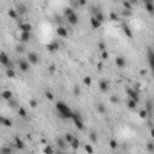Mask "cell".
<instances>
[{
    "label": "cell",
    "mask_w": 154,
    "mask_h": 154,
    "mask_svg": "<svg viewBox=\"0 0 154 154\" xmlns=\"http://www.w3.org/2000/svg\"><path fill=\"white\" fill-rule=\"evenodd\" d=\"M55 108H57V111L60 113V116L63 118H65V119H71L72 118V113H73V112L69 108V106H67L65 102L58 101L57 105H55Z\"/></svg>",
    "instance_id": "cell-1"
},
{
    "label": "cell",
    "mask_w": 154,
    "mask_h": 154,
    "mask_svg": "<svg viewBox=\"0 0 154 154\" xmlns=\"http://www.w3.org/2000/svg\"><path fill=\"white\" fill-rule=\"evenodd\" d=\"M127 94H128V96L130 98V100H134L136 104H138V101H140V95H138L137 90L131 89V88H127Z\"/></svg>",
    "instance_id": "cell-2"
},
{
    "label": "cell",
    "mask_w": 154,
    "mask_h": 154,
    "mask_svg": "<svg viewBox=\"0 0 154 154\" xmlns=\"http://www.w3.org/2000/svg\"><path fill=\"white\" fill-rule=\"evenodd\" d=\"M28 60L30 64H33V65H36L38 63V55L36 53H34V52H29L28 53Z\"/></svg>",
    "instance_id": "cell-3"
},
{
    "label": "cell",
    "mask_w": 154,
    "mask_h": 154,
    "mask_svg": "<svg viewBox=\"0 0 154 154\" xmlns=\"http://www.w3.org/2000/svg\"><path fill=\"white\" fill-rule=\"evenodd\" d=\"M9 63H10V58H9V55L6 54L5 52H0V64L1 65H5L7 66L9 65Z\"/></svg>",
    "instance_id": "cell-4"
},
{
    "label": "cell",
    "mask_w": 154,
    "mask_h": 154,
    "mask_svg": "<svg viewBox=\"0 0 154 154\" xmlns=\"http://www.w3.org/2000/svg\"><path fill=\"white\" fill-rule=\"evenodd\" d=\"M18 67H19V70L23 72H28L29 71V69H30V66H29V63L25 60H19L18 61Z\"/></svg>",
    "instance_id": "cell-5"
},
{
    "label": "cell",
    "mask_w": 154,
    "mask_h": 154,
    "mask_svg": "<svg viewBox=\"0 0 154 154\" xmlns=\"http://www.w3.org/2000/svg\"><path fill=\"white\" fill-rule=\"evenodd\" d=\"M19 29H21V31H24V33H30V30L33 29V25L29 22H24L19 24Z\"/></svg>",
    "instance_id": "cell-6"
},
{
    "label": "cell",
    "mask_w": 154,
    "mask_h": 154,
    "mask_svg": "<svg viewBox=\"0 0 154 154\" xmlns=\"http://www.w3.org/2000/svg\"><path fill=\"white\" fill-rule=\"evenodd\" d=\"M144 110L147 111V114H148V117L150 118L152 114H153V102H152L150 99H148L146 101V108H144Z\"/></svg>",
    "instance_id": "cell-7"
},
{
    "label": "cell",
    "mask_w": 154,
    "mask_h": 154,
    "mask_svg": "<svg viewBox=\"0 0 154 154\" xmlns=\"http://www.w3.org/2000/svg\"><path fill=\"white\" fill-rule=\"evenodd\" d=\"M67 22L70 23L71 25H76V24H78V16L73 12L72 15H70V16L67 17Z\"/></svg>",
    "instance_id": "cell-8"
},
{
    "label": "cell",
    "mask_w": 154,
    "mask_h": 154,
    "mask_svg": "<svg viewBox=\"0 0 154 154\" xmlns=\"http://www.w3.org/2000/svg\"><path fill=\"white\" fill-rule=\"evenodd\" d=\"M57 146H58V148L60 149V150H64V149L67 147V143H66V141L64 138L58 137L57 138Z\"/></svg>",
    "instance_id": "cell-9"
},
{
    "label": "cell",
    "mask_w": 154,
    "mask_h": 154,
    "mask_svg": "<svg viewBox=\"0 0 154 154\" xmlns=\"http://www.w3.org/2000/svg\"><path fill=\"white\" fill-rule=\"evenodd\" d=\"M31 38V35L30 33H24V31H21V35H19V40L22 42H29Z\"/></svg>",
    "instance_id": "cell-10"
},
{
    "label": "cell",
    "mask_w": 154,
    "mask_h": 154,
    "mask_svg": "<svg viewBox=\"0 0 154 154\" xmlns=\"http://www.w3.org/2000/svg\"><path fill=\"white\" fill-rule=\"evenodd\" d=\"M57 34H58L60 37H67V35H69L67 29L64 28V27H58V29H57Z\"/></svg>",
    "instance_id": "cell-11"
},
{
    "label": "cell",
    "mask_w": 154,
    "mask_h": 154,
    "mask_svg": "<svg viewBox=\"0 0 154 154\" xmlns=\"http://www.w3.org/2000/svg\"><path fill=\"white\" fill-rule=\"evenodd\" d=\"M147 57H148L149 66L154 67V53H153V51H152V48H148V54H147Z\"/></svg>",
    "instance_id": "cell-12"
},
{
    "label": "cell",
    "mask_w": 154,
    "mask_h": 154,
    "mask_svg": "<svg viewBox=\"0 0 154 154\" xmlns=\"http://www.w3.org/2000/svg\"><path fill=\"white\" fill-rule=\"evenodd\" d=\"M12 96H13V94H12L11 90H4L3 93H1V98L6 101H9V100L12 99Z\"/></svg>",
    "instance_id": "cell-13"
},
{
    "label": "cell",
    "mask_w": 154,
    "mask_h": 154,
    "mask_svg": "<svg viewBox=\"0 0 154 154\" xmlns=\"http://www.w3.org/2000/svg\"><path fill=\"white\" fill-rule=\"evenodd\" d=\"M116 64H117L118 67H124V66L127 65L125 58H123V57H117V58H116Z\"/></svg>",
    "instance_id": "cell-14"
},
{
    "label": "cell",
    "mask_w": 154,
    "mask_h": 154,
    "mask_svg": "<svg viewBox=\"0 0 154 154\" xmlns=\"http://www.w3.org/2000/svg\"><path fill=\"white\" fill-rule=\"evenodd\" d=\"M146 10L152 15L154 12V5H153V1L152 0H146Z\"/></svg>",
    "instance_id": "cell-15"
},
{
    "label": "cell",
    "mask_w": 154,
    "mask_h": 154,
    "mask_svg": "<svg viewBox=\"0 0 154 154\" xmlns=\"http://www.w3.org/2000/svg\"><path fill=\"white\" fill-rule=\"evenodd\" d=\"M99 88H100V90L101 92H104V93H106L107 90H108V83L106 82V81H100V83H99Z\"/></svg>",
    "instance_id": "cell-16"
},
{
    "label": "cell",
    "mask_w": 154,
    "mask_h": 154,
    "mask_svg": "<svg viewBox=\"0 0 154 154\" xmlns=\"http://www.w3.org/2000/svg\"><path fill=\"white\" fill-rule=\"evenodd\" d=\"M94 18H95V19H96V21H98V22L99 23H102L105 21V16H104V13H102V12H100V11H98L96 12V13H94Z\"/></svg>",
    "instance_id": "cell-17"
},
{
    "label": "cell",
    "mask_w": 154,
    "mask_h": 154,
    "mask_svg": "<svg viewBox=\"0 0 154 154\" xmlns=\"http://www.w3.org/2000/svg\"><path fill=\"white\" fill-rule=\"evenodd\" d=\"M123 31H124V34L127 35L128 37H132V31H131V29L129 28V25L128 24H123Z\"/></svg>",
    "instance_id": "cell-18"
},
{
    "label": "cell",
    "mask_w": 154,
    "mask_h": 154,
    "mask_svg": "<svg viewBox=\"0 0 154 154\" xmlns=\"http://www.w3.org/2000/svg\"><path fill=\"white\" fill-rule=\"evenodd\" d=\"M15 142H16V148L17 149H23L24 147H25V146H24V142H23V141L19 137H16Z\"/></svg>",
    "instance_id": "cell-19"
},
{
    "label": "cell",
    "mask_w": 154,
    "mask_h": 154,
    "mask_svg": "<svg viewBox=\"0 0 154 154\" xmlns=\"http://www.w3.org/2000/svg\"><path fill=\"white\" fill-rule=\"evenodd\" d=\"M90 24H92V27L94 28V29H99L100 27H101V23H99L94 17H92L90 18Z\"/></svg>",
    "instance_id": "cell-20"
},
{
    "label": "cell",
    "mask_w": 154,
    "mask_h": 154,
    "mask_svg": "<svg viewBox=\"0 0 154 154\" xmlns=\"http://www.w3.org/2000/svg\"><path fill=\"white\" fill-rule=\"evenodd\" d=\"M70 144H71L72 149H75V150L80 148V141H78L77 138H75V137H73V140H72V142L70 143Z\"/></svg>",
    "instance_id": "cell-21"
},
{
    "label": "cell",
    "mask_w": 154,
    "mask_h": 154,
    "mask_svg": "<svg viewBox=\"0 0 154 154\" xmlns=\"http://www.w3.org/2000/svg\"><path fill=\"white\" fill-rule=\"evenodd\" d=\"M123 6H124V9L125 10H128V11H131L132 10V3L131 1H123Z\"/></svg>",
    "instance_id": "cell-22"
},
{
    "label": "cell",
    "mask_w": 154,
    "mask_h": 154,
    "mask_svg": "<svg viewBox=\"0 0 154 154\" xmlns=\"http://www.w3.org/2000/svg\"><path fill=\"white\" fill-rule=\"evenodd\" d=\"M6 76L9 77V78H15L16 77V72L13 69H7L6 70Z\"/></svg>",
    "instance_id": "cell-23"
},
{
    "label": "cell",
    "mask_w": 154,
    "mask_h": 154,
    "mask_svg": "<svg viewBox=\"0 0 154 154\" xmlns=\"http://www.w3.org/2000/svg\"><path fill=\"white\" fill-rule=\"evenodd\" d=\"M7 13H9V16L11 17L12 19H16L17 17H18V15H17V11H16V10H15V9H10Z\"/></svg>",
    "instance_id": "cell-24"
},
{
    "label": "cell",
    "mask_w": 154,
    "mask_h": 154,
    "mask_svg": "<svg viewBox=\"0 0 154 154\" xmlns=\"http://www.w3.org/2000/svg\"><path fill=\"white\" fill-rule=\"evenodd\" d=\"M89 138H90V141L93 143H98V136H96V132L92 131L89 134Z\"/></svg>",
    "instance_id": "cell-25"
},
{
    "label": "cell",
    "mask_w": 154,
    "mask_h": 154,
    "mask_svg": "<svg viewBox=\"0 0 154 154\" xmlns=\"http://www.w3.org/2000/svg\"><path fill=\"white\" fill-rule=\"evenodd\" d=\"M0 154H12V149L10 147H3L0 148Z\"/></svg>",
    "instance_id": "cell-26"
},
{
    "label": "cell",
    "mask_w": 154,
    "mask_h": 154,
    "mask_svg": "<svg viewBox=\"0 0 154 154\" xmlns=\"http://www.w3.org/2000/svg\"><path fill=\"white\" fill-rule=\"evenodd\" d=\"M18 114L21 116L22 118H27V111L24 107H18Z\"/></svg>",
    "instance_id": "cell-27"
},
{
    "label": "cell",
    "mask_w": 154,
    "mask_h": 154,
    "mask_svg": "<svg viewBox=\"0 0 154 154\" xmlns=\"http://www.w3.org/2000/svg\"><path fill=\"white\" fill-rule=\"evenodd\" d=\"M44 154H54V150H53V148L51 147V146H46L44 148Z\"/></svg>",
    "instance_id": "cell-28"
},
{
    "label": "cell",
    "mask_w": 154,
    "mask_h": 154,
    "mask_svg": "<svg viewBox=\"0 0 154 154\" xmlns=\"http://www.w3.org/2000/svg\"><path fill=\"white\" fill-rule=\"evenodd\" d=\"M83 83L87 86V87H90L92 86V77L90 76H86L83 78Z\"/></svg>",
    "instance_id": "cell-29"
},
{
    "label": "cell",
    "mask_w": 154,
    "mask_h": 154,
    "mask_svg": "<svg viewBox=\"0 0 154 154\" xmlns=\"http://www.w3.org/2000/svg\"><path fill=\"white\" fill-rule=\"evenodd\" d=\"M128 107H129L130 110H135V108L137 107V104H136L134 100H129V101H128Z\"/></svg>",
    "instance_id": "cell-30"
},
{
    "label": "cell",
    "mask_w": 154,
    "mask_h": 154,
    "mask_svg": "<svg viewBox=\"0 0 154 154\" xmlns=\"http://www.w3.org/2000/svg\"><path fill=\"white\" fill-rule=\"evenodd\" d=\"M64 140L66 141V143H69V144H70V143L72 142V140H73V136H72V134L67 132V134L65 135V137H64Z\"/></svg>",
    "instance_id": "cell-31"
},
{
    "label": "cell",
    "mask_w": 154,
    "mask_h": 154,
    "mask_svg": "<svg viewBox=\"0 0 154 154\" xmlns=\"http://www.w3.org/2000/svg\"><path fill=\"white\" fill-rule=\"evenodd\" d=\"M98 111H99L101 114H105V113H106V106L102 104H99L98 105Z\"/></svg>",
    "instance_id": "cell-32"
},
{
    "label": "cell",
    "mask_w": 154,
    "mask_h": 154,
    "mask_svg": "<svg viewBox=\"0 0 154 154\" xmlns=\"http://www.w3.org/2000/svg\"><path fill=\"white\" fill-rule=\"evenodd\" d=\"M3 125L6 128H11L12 127V122L9 119V118H4V123H3Z\"/></svg>",
    "instance_id": "cell-33"
},
{
    "label": "cell",
    "mask_w": 154,
    "mask_h": 154,
    "mask_svg": "<svg viewBox=\"0 0 154 154\" xmlns=\"http://www.w3.org/2000/svg\"><path fill=\"white\" fill-rule=\"evenodd\" d=\"M147 149H148L149 153H153L154 152V143L152 142V141H149V142L147 143Z\"/></svg>",
    "instance_id": "cell-34"
},
{
    "label": "cell",
    "mask_w": 154,
    "mask_h": 154,
    "mask_svg": "<svg viewBox=\"0 0 154 154\" xmlns=\"http://www.w3.org/2000/svg\"><path fill=\"white\" fill-rule=\"evenodd\" d=\"M72 13H73V9H72V7H67V9L64 10V15H65L66 17H69L70 15H72Z\"/></svg>",
    "instance_id": "cell-35"
},
{
    "label": "cell",
    "mask_w": 154,
    "mask_h": 154,
    "mask_svg": "<svg viewBox=\"0 0 154 154\" xmlns=\"http://www.w3.org/2000/svg\"><path fill=\"white\" fill-rule=\"evenodd\" d=\"M84 149H86V152L88 154H93L94 153V149H93V147L90 146V144H86L84 146Z\"/></svg>",
    "instance_id": "cell-36"
},
{
    "label": "cell",
    "mask_w": 154,
    "mask_h": 154,
    "mask_svg": "<svg viewBox=\"0 0 154 154\" xmlns=\"http://www.w3.org/2000/svg\"><path fill=\"white\" fill-rule=\"evenodd\" d=\"M29 106H30L31 108H35V107H37V100L31 99L30 101H29Z\"/></svg>",
    "instance_id": "cell-37"
},
{
    "label": "cell",
    "mask_w": 154,
    "mask_h": 154,
    "mask_svg": "<svg viewBox=\"0 0 154 154\" xmlns=\"http://www.w3.org/2000/svg\"><path fill=\"white\" fill-rule=\"evenodd\" d=\"M110 101L112 104H119V99H118V96H116V95L110 96Z\"/></svg>",
    "instance_id": "cell-38"
},
{
    "label": "cell",
    "mask_w": 154,
    "mask_h": 154,
    "mask_svg": "<svg viewBox=\"0 0 154 154\" xmlns=\"http://www.w3.org/2000/svg\"><path fill=\"white\" fill-rule=\"evenodd\" d=\"M110 147H111V149H116L118 147V143H117L116 140H111L110 141Z\"/></svg>",
    "instance_id": "cell-39"
},
{
    "label": "cell",
    "mask_w": 154,
    "mask_h": 154,
    "mask_svg": "<svg viewBox=\"0 0 154 154\" xmlns=\"http://www.w3.org/2000/svg\"><path fill=\"white\" fill-rule=\"evenodd\" d=\"M121 15L123 17H130L132 15V12L131 11H128V10H123V11L121 12Z\"/></svg>",
    "instance_id": "cell-40"
},
{
    "label": "cell",
    "mask_w": 154,
    "mask_h": 154,
    "mask_svg": "<svg viewBox=\"0 0 154 154\" xmlns=\"http://www.w3.org/2000/svg\"><path fill=\"white\" fill-rule=\"evenodd\" d=\"M110 19L111 21H118V15L116 13V12H111L110 13Z\"/></svg>",
    "instance_id": "cell-41"
},
{
    "label": "cell",
    "mask_w": 154,
    "mask_h": 154,
    "mask_svg": "<svg viewBox=\"0 0 154 154\" xmlns=\"http://www.w3.org/2000/svg\"><path fill=\"white\" fill-rule=\"evenodd\" d=\"M24 46L23 45H18V46H16V52L17 53H23L24 52Z\"/></svg>",
    "instance_id": "cell-42"
},
{
    "label": "cell",
    "mask_w": 154,
    "mask_h": 154,
    "mask_svg": "<svg viewBox=\"0 0 154 154\" xmlns=\"http://www.w3.org/2000/svg\"><path fill=\"white\" fill-rule=\"evenodd\" d=\"M73 94L76 95V96H80L81 95V89L78 86H75V88H73Z\"/></svg>",
    "instance_id": "cell-43"
},
{
    "label": "cell",
    "mask_w": 154,
    "mask_h": 154,
    "mask_svg": "<svg viewBox=\"0 0 154 154\" xmlns=\"http://www.w3.org/2000/svg\"><path fill=\"white\" fill-rule=\"evenodd\" d=\"M52 47H53V50H54V52H55V51H58L60 48V45L58 44L57 41H53V42H52Z\"/></svg>",
    "instance_id": "cell-44"
},
{
    "label": "cell",
    "mask_w": 154,
    "mask_h": 154,
    "mask_svg": "<svg viewBox=\"0 0 154 154\" xmlns=\"http://www.w3.org/2000/svg\"><path fill=\"white\" fill-rule=\"evenodd\" d=\"M9 106H10V107H12V108H16L18 105H17V102L15 101V100L11 99V100H9Z\"/></svg>",
    "instance_id": "cell-45"
},
{
    "label": "cell",
    "mask_w": 154,
    "mask_h": 154,
    "mask_svg": "<svg viewBox=\"0 0 154 154\" xmlns=\"http://www.w3.org/2000/svg\"><path fill=\"white\" fill-rule=\"evenodd\" d=\"M98 47H99V50L101 51V52L106 51V45H105V42H102V41H101V42H99V46H98Z\"/></svg>",
    "instance_id": "cell-46"
},
{
    "label": "cell",
    "mask_w": 154,
    "mask_h": 154,
    "mask_svg": "<svg viewBox=\"0 0 154 154\" xmlns=\"http://www.w3.org/2000/svg\"><path fill=\"white\" fill-rule=\"evenodd\" d=\"M138 114H140V117H141V118H147V117H148V114H147V111H146V110H141Z\"/></svg>",
    "instance_id": "cell-47"
},
{
    "label": "cell",
    "mask_w": 154,
    "mask_h": 154,
    "mask_svg": "<svg viewBox=\"0 0 154 154\" xmlns=\"http://www.w3.org/2000/svg\"><path fill=\"white\" fill-rule=\"evenodd\" d=\"M101 59L102 60H106V59H108V53L104 51V52H101Z\"/></svg>",
    "instance_id": "cell-48"
},
{
    "label": "cell",
    "mask_w": 154,
    "mask_h": 154,
    "mask_svg": "<svg viewBox=\"0 0 154 154\" xmlns=\"http://www.w3.org/2000/svg\"><path fill=\"white\" fill-rule=\"evenodd\" d=\"M18 11L21 12V13H25V12H27V7L23 5H19L18 6Z\"/></svg>",
    "instance_id": "cell-49"
},
{
    "label": "cell",
    "mask_w": 154,
    "mask_h": 154,
    "mask_svg": "<svg viewBox=\"0 0 154 154\" xmlns=\"http://www.w3.org/2000/svg\"><path fill=\"white\" fill-rule=\"evenodd\" d=\"M46 98H47L48 100H51V101L54 100V96H53V94L51 93V92H46Z\"/></svg>",
    "instance_id": "cell-50"
},
{
    "label": "cell",
    "mask_w": 154,
    "mask_h": 154,
    "mask_svg": "<svg viewBox=\"0 0 154 154\" xmlns=\"http://www.w3.org/2000/svg\"><path fill=\"white\" fill-rule=\"evenodd\" d=\"M47 50L50 51V52H54L53 47H52V44H48V45H47Z\"/></svg>",
    "instance_id": "cell-51"
},
{
    "label": "cell",
    "mask_w": 154,
    "mask_h": 154,
    "mask_svg": "<svg viewBox=\"0 0 154 154\" xmlns=\"http://www.w3.org/2000/svg\"><path fill=\"white\" fill-rule=\"evenodd\" d=\"M98 70H99V71H101V70H102V63H101V61H100V63H98Z\"/></svg>",
    "instance_id": "cell-52"
},
{
    "label": "cell",
    "mask_w": 154,
    "mask_h": 154,
    "mask_svg": "<svg viewBox=\"0 0 154 154\" xmlns=\"http://www.w3.org/2000/svg\"><path fill=\"white\" fill-rule=\"evenodd\" d=\"M86 4H87V3H86V1H84V0H80V1H78V5H81V6L86 5Z\"/></svg>",
    "instance_id": "cell-53"
},
{
    "label": "cell",
    "mask_w": 154,
    "mask_h": 154,
    "mask_svg": "<svg viewBox=\"0 0 154 154\" xmlns=\"http://www.w3.org/2000/svg\"><path fill=\"white\" fill-rule=\"evenodd\" d=\"M148 127H149V129H150V130H153V123H152V121L148 122Z\"/></svg>",
    "instance_id": "cell-54"
},
{
    "label": "cell",
    "mask_w": 154,
    "mask_h": 154,
    "mask_svg": "<svg viewBox=\"0 0 154 154\" xmlns=\"http://www.w3.org/2000/svg\"><path fill=\"white\" fill-rule=\"evenodd\" d=\"M50 71H51V72H54V71H55V66H54V65H51Z\"/></svg>",
    "instance_id": "cell-55"
},
{
    "label": "cell",
    "mask_w": 154,
    "mask_h": 154,
    "mask_svg": "<svg viewBox=\"0 0 154 154\" xmlns=\"http://www.w3.org/2000/svg\"><path fill=\"white\" fill-rule=\"evenodd\" d=\"M4 118H5V117H1V116H0V125H3V123H4Z\"/></svg>",
    "instance_id": "cell-56"
},
{
    "label": "cell",
    "mask_w": 154,
    "mask_h": 154,
    "mask_svg": "<svg viewBox=\"0 0 154 154\" xmlns=\"http://www.w3.org/2000/svg\"><path fill=\"white\" fill-rule=\"evenodd\" d=\"M54 154H64V153H63V152H61L60 149H58V150H57V152H54Z\"/></svg>",
    "instance_id": "cell-57"
},
{
    "label": "cell",
    "mask_w": 154,
    "mask_h": 154,
    "mask_svg": "<svg viewBox=\"0 0 154 154\" xmlns=\"http://www.w3.org/2000/svg\"><path fill=\"white\" fill-rule=\"evenodd\" d=\"M140 73H141V75H146V73H147V71H146V70H141V71H140Z\"/></svg>",
    "instance_id": "cell-58"
}]
</instances>
